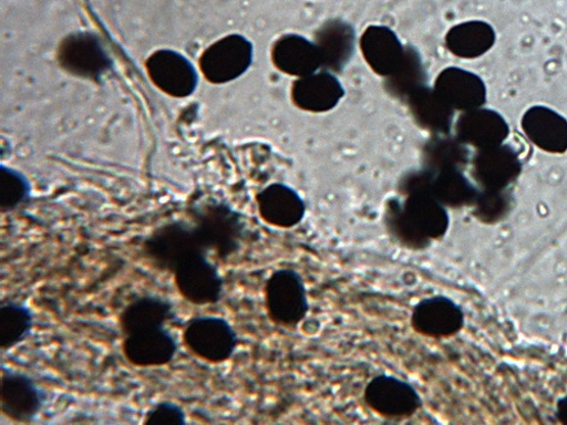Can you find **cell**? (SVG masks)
<instances>
[{
  "label": "cell",
  "instance_id": "17",
  "mask_svg": "<svg viewBox=\"0 0 567 425\" xmlns=\"http://www.w3.org/2000/svg\"><path fill=\"white\" fill-rule=\"evenodd\" d=\"M147 69L155 84L173 97H186L197 86L196 70L175 52H157L148 60Z\"/></svg>",
  "mask_w": 567,
  "mask_h": 425
},
{
  "label": "cell",
  "instance_id": "9",
  "mask_svg": "<svg viewBox=\"0 0 567 425\" xmlns=\"http://www.w3.org/2000/svg\"><path fill=\"white\" fill-rule=\"evenodd\" d=\"M252 44L239 34L228 35L208 49L200 66L206 77L214 83H225L241 76L251 65Z\"/></svg>",
  "mask_w": 567,
  "mask_h": 425
},
{
  "label": "cell",
  "instance_id": "33",
  "mask_svg": "<svg viewBox=\"0 0 567 425\" xmlns=\"http://www.w3.org/2000/svg\"><path fill=\"white\" fill-rule=\"evenodd\" d=\"M556 417L561 424L567 425V395L557 402Z\"/></svg>",
  "mask_w": 567,
  "mask_h": 425
},
{
  "label": "cell",
  "instance_id": "11",
  "mask_svg": "<svg viewBox=\"0 0 567 425\" xmlns=\"http://www.w3.org/2000/svg\"><path fill=\"white\" fill-rule=\"evenodd\" d=\"M122 350L131 364L153 367L169 364L178 345L169 330L163 325L124 336Z\"/></svg>",
  "mask_w": 567,
  "mask_h": 425
},
{
  "label": "cell",
  "instance_id": "22",
  "mask_svg": "<svg viewBox=\"0 0 567 425\" xmlns=\"http://www.w3.org/2000/svg\"><path fill=\"white\" fill-rule=\"evenodd\" d=\"M316 44L320 51L322 68L340 72L351 61L355 46V31L343 20H329L316 32Z\"/></svg>",
  "mask_w": 567,
  "mask_h": 425
},
{
  "label": "cell",
  "instance_id": "2",
  "mask_svg": "<svg viewBox=\"0 0 567 425\" xmlns=\"http://www.w3.org/2000/svg\"><path fill=\"white\" fill-rule=\"evenodd\" d=\"M141 250L155 268L171 273L188 258L200 252L209 253L194 222L184 220L168 222L155 229L142 242Z\"/></svg>",
  "mask_w": 567,
  "mask_h": 425
},
{
  "label": "cell",
  "instance_id": "14",
  "mask_svg": "<svg viewBox=\"0 0 567 425\" xmlns=\"http://www.w3.org/2000/svg\"><path fill=\"white\" fill-rule=\"evenodd\" d=\"M435 90L447 105L463 113L482 108L487 102L483 79L458 68L444 70L436 80Z\"/></svg>",
  "mask_w": 567,
  "mask_h": 425
},
{
  "label": "cell",
  "instance_id": "28",
  "mask_svg": "<svg viewBox=\"0 0 567 425\" xmlns=\"http://www.w3.org/2000/svg\"><path fill=\"white\" fill-rule=\"evenodd\" d=\"M425 71L420 53L413 46H405L403 61L388 77L386 89L395 99L409 100L411 94L425 85Z\"/></svg>",
  "mask_w": 567,
  "mask_h": 425
},
{
  "label": "cell",
  "instance_id": "19",
  "mask_svg": "<svg viewBox=\"0 0 567 425\" xmlns=\"http://www.w3.org/2000/svg\"><path fill=\"white\" fill-rule=\"evenodd\" d=\"M360 46L369 66L385 77L396 71L405 54V46L396 33L384 25L369 27L361 37Z\"/></svg>",
  "mask_w": 567,
  "mask_h": 425
},
{
  "label": "cell",
  "instance_id": "27",
  "mask_svg": "<svg viewBox=\"0 0 567 425\" xmlns=\"http://www.w3.org/2000/svg\"><path fill=\"white\" fill-rule=\"evenodd\" d=\"M33 312L25 304L3 301L0 307V349L8 352L23 343L32 332Z\"/></svg>",
  "mask_w": 567,
  "mask_h": 425
},
{
  "label": "cell",
  "instance_id": "12",
  "mask_svg": "<svg viewBox=\"0 0 567 425\" xmlns=\"http://www.w3.org/2000/svg\"><path fill=\"white\" fill-rule=\"evenodd\" d=\"M60 62L69 72L86 79H99L111 68L101 42L91 33L68 37L60 49Z\"/></svg>",
  "mask_w": 567,
  "mask_h": 425
},
{
  "label": "cell",
  "instance_id": "4",
  "mask_svg": "<svg viewBox=\"0 0 567 425\" xmlns=\"http://www.w3.org/2000/svg\"><path fill=\"white\" fill-rule=\"evenodd\" d=\"M265 304L275 324L286 328L299 325L310 311L302 274L292 268L275 270L266 281Z\"/></svg>",
  "mask_w": 567,
  "mask_h": 425
},
{
  "label": "cell",
  "instance_id": "24",
  "mask_svg": "<svg viewBox=\"0 0 567 425\" xmlns=\"http://www.w3.org/2000/svg\"><path fill=\"white\" fill-rule=\"evenodd\" d=\"M174 317L172 303L157 296H144L128 303L120 314L124 336L141 330L163 326Z\"/></svg>",
  "mask_w": 567,
  "mask_h": 425
},
{
  "label": "cell",
  "instance_id": "29",
  "mask_svg": "<svg viewBox=\"0 0 567 425\" xmlns=\"http://www.w3.org/2000/svg\"><path fill=\"white\" fill-rule=\"evenodd\" d=\"M424 160L433 170L461 169L468 162V152L457 137L436 136L424 148Z\"/></svg>",
  "mask_w": 567,
  "mask_h": 425
},
{
  "label": "cell",
  "instance_id": "32",
  "mask_svg": "<svg viewBox=\"0 0 567 425\" xmlns=\"http://www.w3.org/2000/svg\"><path fill=\"white\" fill-rule=\"evenodd\" d=\"M144 423L146 425H185L186 413L177 403L163 401L146 413Z\"/></svg>",
  "mask_w": 567,
  "mask_h": 425
},
{
  "label": "cell",
  "instance_id": "26",
  "mask_svg": "<svg viewBox=\"0 0 567 425\" xmlns=\"http://www.w3.org/2000/svg\"><path fill=\"white\" fill-rule=\"evenodd\" d=\"M432 194L450 208L474 206L480 190L461 169L434 170Z\"/></svg>",
  "mask_w": 567,
  "mask_h": 425
},
{
  "label": "cell",
  "instance_id": "30",
  "mask_svg": "<svg viewBox=\"0 0 567 425\" xmlns=\"http://www.w3.org/2000/svg\"><path fill=\"white\" fill-rule=\"evenodd\" d=\"M30 194L31 185L22 173L7 166L0 167V207L3 214L27 203Z\"/></svg>",
  "mask_w": 567,
  "mask_h": 425
},
{
  "label": "cell",
  "instance_id": "16",
  "mask_svg": "<svg viewBox=\"0 0 567 425\" xmlns=\"http://www.w3.org/2000/svg\"><path fill=\"white\" fill-rule=\"evenodd\" d=\"M509 135L505 118L497 112L477 108L464 112L456 124V137L478 151L504 144Z\"/></svg>",
  "mask_w": 567,
  "mask_h": 425
},
{
  "label": "cell",
  "instance_id": "7",
  "mask_svg": "<svg viewBox=\"0 0 567 425\" xmlns=\"http://www.w3.org/2000/svg\"><path fill=\"white\" fill-rule=\"evenodd\" d=\"M175 286L181 297L195 305L216 304L224 293V279L207 252L188 258L174 271Z\"/></svg>",
  "mask_w": 567,
  "mask_h": 425
},
{
  "label": "cell",
  "instance_id": "31",
  "mask_svg": "<svg viewBox=\"0 0 567 425\" xmlns=\"http://www.w3.org/2000/svg\"><path fill=\"white\" fill-rule=\"evenodd\" d=\"M512 198L507 190H483L474 204L475 216L485 224H496L511 210Z\"/></svg>",
  "mask_w": 567,
  "mask_h": 425
},
{
  "label": "cell",
  "instance_id": "25",
  "mask_svg": "<svg viewBox=\"0 0 567 425\" xmlns=\"http://www.w3.org/2000/svg\"><path fill=\"white\" fill-rule=\"evenodd\" d=\"M496 41L494 28L484 21H468L453 27L446 34L449 51L457 58L475 60L488 53Z\"/></svg>",
  "mask_w": 567,
  "mask_h": 425
},
{
  "label": "cell",
  "instance_id": "5",
  "mask_svg": "<svg viewBox=\"0 0 567 425\" xmlns=\"http://www.w3.org/2000/svg\"><path fill=\"white\" fill-rule=\"evenodd\" d=\"M183 343L197 357L212 364H220L234 355L240 339L226 319L199 315L186 322Z\"/></svg>",
  "mask_w": 567,
  "mask_h": 425
},
{
  "label": "cell",
  "instance_id": "15",
  "mask_svg": "<svg viewBox=\"0 0 567 425\" xmlns=\"http://www.w3.org/2000/svg\"><path fill=\"white\" fill-rule=\"evenodd\" d=\"M523 172V163L508 145L478 151L474 174L483 190H507Z\"/></svg>",
  "mask_w": 567,
  "mask_h": 425
},
{
  "label": "cell",
  "instance_id": "3",
  "mask_svg": "<svg viewBox=\"0 0 567 425\" xmlns=\"http://www.w3.org/2000/svg\"><path fill=\"white\" fill-rule=\"evenodd\" d=\"M192 217L208 252L220 260L239 252L246 230L241 214L224 204H208L195 209Z\"/></svg>",
  "mask_w": 567,
  "mask_h": 425
},
{
  "label": "cell",
  "instance_id": "1",
  "mask_svg": "<svg viewBox=\"0 0 567 425\" xmlns=\"http://www.w3.org/2000/svg\"><path fill=\"white\" fill-rule=\"evenodd\" d=\"M404 196V200H390L386 207V227L392 238L411 250H423L443 239L450 227V215L432 190Z\"/></svg>",
  "mask_w": 567,
  "mask_h": 425
},
{
  "label": "cell",
  "instance_id": "13",
  "mask_svg": "<svg viewBox=\"0 0 567 425\" xmlns=\"http://www.w3.org/2000/svg\"><path fill=\"white\" fill-rule=\"evenodd\" d=\"M258 211L268 225L290 229L302 222L307 206L293 187L274 183L257 196Z\"/></svg>",
  "mask_w": 567,
  "mask_h": 425
},
{
  "label": "cell",
  "instance_id": "10",
  "mask_svg": "<svg viewBox=\"0 0 567 425\" xmlns=\"http://www.w3.org/2000/svg\"><path fill=\"white\" fill-rule=\"evenodd\" d=\"M0 406L2 413L18 423H31L43 408L47 394L25 373L2 366Z\"/></svg>",
  "mask_w": 567,
  "mask_h": 425
},
{
  "label": "cell",
  "instance_id": "8",
  "mask_svg": "<svg viewBox=\"0 0 567 425\" xmlns=\"http://www.w3.org/2000/svg\"><path fill=\"white\" fill-rule=\"evenodd\" d=\"M410 321L416 334L444 340L461 332L465 324V314L452 299L435 296L420 300L412 309Z\"/></svg>",
  "mask_w": 567,
  "mask_h": 425
},
{
  "label": "cell",
  "instance_id": "18",
  "mask_svg": "<svg viewBox=\"0 0 567 425\" xmlns=\"http://www.w3.org/2000/svg\"><path fill=\"white\" fill-rule=\"evenodd\" d=\"M344 93L339 79L323 70L296 81L292 99L295 104L303 111L323 113L337 107Z\"/></svg>",
  "mask_w": 567,
  "mask_h": 425
},
{
  "label": "cell",
  "instance_id": "23",
  "mask_svg": "<svg viewBox=\"0 0 567 425\" xmlns=\"http://www.w3.org/2000/svg\"><path fill=\"white\" fill-rule=\"evenodd\" d=\"M408 102L415 122L421 127L439 135H446L451 131L454 110L440 96L435 87H419Z\"/></svg>",
  "mask_w": 567,
  "mask_h": 425
},
{
  "label": "cell",
  "instance_id": "6",
  "mask_svg": "<svg viewBox=\"0 0 567 425\" xmlns=\"http://www.w3.org/2000/svg\"><path fill=\"white\" fill-rule=\"evenodd\" d=\"M363 401L377 415L392 419L409 418L423 406L420 393L411 383L386 373L372 377L364 388Z\"/></svg>",
  "mask_w": 567,
  "mask_h": 425
},
{
  "label": "cell",
  "instance_id": "21",
  "mask_svg": "<svg viewBox=\"0 0 567 425\" xmlns=\"http://www.w3.org/2000/svg\"><path fill=\"white\" fill-rule=\"evenodd\" d=\"M272 61L281 72L299 77L313 74L322 66L316 42L299 34H287L277 40Z\"/></svg>",
  "mask_w": 567,
  "mask_h": 425
},
{
  "label": "cell",
  "instance_id": "20",
  "mask_svg": "<svg viewBox=\"0 0 567 425\" xmlns=\"http://www.w3.org/2000/svg\"><path fill=\"white\" fill-rule=\"evenodd\" d=\"M523 129L533 144L547 154L567 152V120L546 106L528 110L522 121Z\"/></svg>",
  "mask_w": 567,
  "mask_h": 425
}]
</instances>
